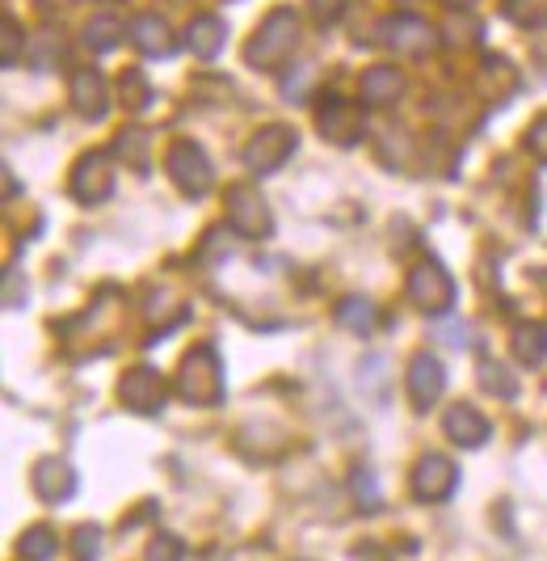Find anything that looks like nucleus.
Segmentation results:
<instances>
[{
  "instance_id": "f257e3e1",
  "label": "nucleus",
  "mask_w": 547,
  "mask_h": 561,
  "mask_svg": "<svg viewBox=\"0 0 547 561\" xmlns=\"http://www.w3.org/2000/svg\"><path fill=\"white\" fill-rule=\"evenodd\" d=\"M177 397L182 401H190V405H202V410H211L223 401L228 393V380H223V359H219V351L211 342H198L190 355L182 359L177 367Z\"/></svg>"
},
{
  "instance_id": "f03ea898",
  "label": "nucleus",
  "mask_w": 547,
  "mask_h": 561,
  "mask_svg": "<svg viewBox=\"0 0 547 561\" xmlns=\"http://www.w3.org/2000/svg\"><path fill=\"white\" fill-rule=\"evenodd\" d=\"M295 47H300V18H295V9H274L270 18L257 26V34L248 38L245 59L248 68H257V72H278L287 59L295 56Z\"/></svg>"
},
{
  "instance_id": "7ed1b4c3",
  "label": "nucleus",
  "mask_w": 547,
  "mask_h": 561,
  "mask_svg": "<svg viewBox=\"0 0 547 561\" xmlns=\"http://www.w3.org/2000/svg\"><path fill=\"white\" fill-rule=\"evenodd\" d=\"M455 485H459V469L442 451H426L409 473V490L417 503H446L455 494Z\"/></svg>"
},
{
  "instance_id": "20e7f679",
  "label": "nucleus",
  "mask_w": 547,
  "mask_h": 561,
  "mask_svg": "<svg viewBox=\"0 0 547 561\" xmlns=\"http://www.w3.org/2000/svg\"><path fill=\"white\" fill-rule=\"evenodd\" d=\"M168 178L177 182V191L190 198H202L216 186V169L207 161V152L194 140H177L168 148Z\"/></svg>"
},
{
  "instance_id": "39448f33",
  "label": "nucleus",
  "mask_w": 547,
  "mask_h": 561,
  "mask_svg": "<svg viewBox=\"0 0 547 561\" xmlns=\"http://www.w3.org/2000/svg\"><path fill=\"white\" fill-rule=\"evenodd\" d=\"M228 225H232L236 237H245V241H266L274 232V216H270V203L261 198V191L232 186L228 191Z\"/></svg>"
},
{
  "instance_id": "423d86ee",
  "label": "nucleus",
  "mask_w": 547,
  "mask_h": 561,
  "mask_svg": "<svg viewBox=\"0 0 547 561\" xmlns=\"http://www.w3.org/2000/svg\"><path fill=\"white\" fill-rule=\"evenodd\" d=\"M409 300L417 309H426L430 317H442V312H451L455 305V279L446 275V266L442 262H421V266H412L409 271Z\"/></svg>"
},
{
  "instance_id": "0eeeda50",
  "label": "nucleus",
  "mask_w": 547,
  "mask_h": 561,
  "mask_svg": "<svg viewBox=\"0 0 547 561\" xmlns=\"http://www.w3.org/2000/svg\"><path fill=\"white\" fill-rule=\"evenodd\" d=\"M295 131L291 127H282V123H274V127H261L253 140L245 144V169L253 178H270L278 169L287 165V157L295 152Z\"/></svg>"
},
{
  "instance_id": "6e6552de",
  "label": "nucleus",
  "mask_w": 547,
  "mask_h": 561,
  "mask_svg": "<svg viewBox=\"0 0 547 561\" xmlns=\"http://www.w3.org/2000/svg\"><path fill=\"white\" fill-rule=\"evenodd\" d=\"M118 397H123V405L127 410H136V414H161L164 401H168V385H164V376L156 367H131L123 380H118Z\"/></svg>"
},
{
  "instance_id": "1a4fd4ad",
  "label": "nucleus",
  "mask_w": 547,
  "mask_h": 561,
  "mask_svg": "<svg viewBox=\"0 0 547 561\" xmlns=\"http://www.w3.org/2000/svg\"><path fill=\"white\" fill-rule=\"evenodd\" d=\"M72 198L84 203V207H97L114 195V165H109L106 152H84L77 169H72Z\"/></svg>"
},
{
  "instance_id": "9d476101",
  "label": "nucleus",
  "mask_w": 547,
  "mask_h": 561,
  "mask_svg": "<svg viewBox=\"0 0 547 561\" xmlns=\"http://www.w3.org/2000/svg\"><path fill=\"white\" fill-rule=\"evenodd\" d=\"M380 43L392 47L396 56H430L438 47V34L421 18H387L380 22Z\"/></svg>"
},
{
  "instance_id": "9b49d317",
  "label": "nucleus",
  "mask_w": 547,
  "mask_h": 561,
  "mask_svg": "<svg viewBox=\"0 0 547 561\" xmlns=\"http://www.w3.org/2000/svg\"><path fill=\"white\" fill-rule=\"evenodd\" d=\"M316 127L325 131V140L333 144H358L362 140V131H366V118L358 111L354 102H341V98H325L321 102V111H316Z\"/></svg>"
},
{
  "instance_id": "f8f14e48",
  "label": "nucleus",
  "mask_w": 547,
  "mask_h": 561,
  "mask_svg": "<svg viewBox=\"0 0 547 561\" xmlns=\"http://www.w3.org/2000/svg\"><path fill=\"white\" fill-rule=\"evenodd\" d=\"M30 485H34V494H38L43 503H68V499L77 494V473H72L68 460L43 456V460L34 465V473H30Z\"/></svg>"
},
{
  "instance_id": "ddd939ff",
  "label": "nucleus",
  "mask_w": 547,
  "mask_h": 561,
  "mask_svg": "<svg viewBox=\"0 0 547 561\" xmlns=\"http://www.w3.org/2000/svg\"><path fill=\"white\" fill-rule=\"evenodd\" d=\"M446 389V371L430 351H417L409 359V397L417 410H430Z\"/></svg>"
},
{
  "instance_id": "4468645a",
  "label": "nucleus",
  "mask_w": 547,
  "mask_h": 561,
  "mask_svg": "<svg viewBox=\"0 0 547 561\" xmlns=\"http://www.w3.org/2000/svg\"><path fill=\"white\" fill-rule=\"evenodd\" d=\"M442 431L455 448H485V439L492 435L489 419L476 405H451L446 419H442Z\"/></svg>"
},
{
  "instance_id": "2eb2a0df",
  "label": "nucleus",
  "mask_w": 547,
  "mask_h": 561,
  "mask_svg": "<svg viewBox=\"0 0 547 561\" xmlns=\"http://www.w3.org/2000/svg\"><path fill=\"white\" fill-rule=\"evenodd\" d=\"M72 111L81 114V118H106L109 111V93H106V77L97 72V68H81L77 77H72Z\"/></svg>"
},
{
  "instance_id": "dca6fc26",
  "label": "nucleus",
  "mask_w": 547,
  "mask_h": 561,
  "mask_svg": "<svg viewBox=\"0 0 547 561\" xmlns=\"http://www.w3.org/2000/svg\"><path fill=\"white\" fill-rule=\"evenodd\" d=\"M131 43H136L143 56H173V34H168V22L156 18V13H139L131 22Z\"/></svg>"
},
{
  "instance_id": "f3484780",
  "label": "nucleus",
  "mask_w": 547,
  "mask_h": 561,
  "mask_svg": "<svg viewBox=\"0 0 547 561\" xmlns=\"http://www.w3.org/2000/svg\"><path fill=\"white\" fill-rule=\"evenodd\" d=\"M476 84H480V93L489 102H505L519 89V72H514V64L505 56H489L480 64V72H476Z\"/></svg>"
},
{
  "instance_id": "a211bd4d",
  "label": "nucleus",
  "mask_w": 547,
  "mask_h": 561,
  "mask_svg": "<svg viewBox=\"0 0 547 561\" xmlns=\"http://www.w3.org/2000/svg\"><path fill=\"white\" fill-rule=\"evenodd\" d=\"M358 93H362V102H371V106H387V102H396V98L405 93V72L380 64V68H371V72L362 77Z\"/></svg>"
},
{
  "instance_id": "6ab92c4d",
  "label": "nucleus",
  "mask_w": 547,
  "mask_h": 561,
  "mask_svg": "<svg viewBox=\"0 0 547 561\" xmlns=\"http://www.w3.org/2000/svg\"><path fill=\"white\" fill-rule=\"evenodd\" d=\"M510 351L522 367H539L547 359V325L544 321H522L514 325V337H510Z\"/></svg>"
},
{
  "instance_id": "aec40b11",
  "label": "nucleus",
  "mask_w": 547,
  "mask_h": 561,
  "mask_svg": "<svg viewBox=\"0 0 547 561\" xmlns=\"http://www.w3.org/2000/svg\"><path fill=\"white\" fill-rule=\"evenodd\" d=\"M223 43H228V26L219 22V18H194L190 26H186V47H190L198 59H216L223 51Z\"/></svg>"
},
{
  "instance_id": "412c9836",
  "label": "nucleus",
  "mask_w": 547,
  "mask_h": 561,
  "mask_svg": "<svg viewBox=\"0 0 547 561\" xmlns=\"http://www.w3.org/2000/svg\"><path fill=\"white\" fill-rule=\"evenodd\" d=\"M337 325H346L350 334H371L380 325V309L366 300V296H346L337 305Z\"/></svg>"
},
{
  "instance_id": "4be33fe9",
  "label": "nucleus",
  "mask_w": 547,
  "mask_h": 561,
  "mask_svg": "<svg viewBox=\"0 0 547 561\" xmlns=\"http://www.w3.org/2000/svg\"><path fill=\"white\" fill-rule=\"evenodd\" d=\"M476 380H480V389L492 397H501V401H510V397H519V380H514V371L505 364H497V359H480L476 364Z\"/></svg>"
},
{
  "instance_id": "5701e85b",
  "label": "nucleus",
  "mask_w": 547,
  "mask_h": 561,
  "mask_svg": "<svg viewBox=\"0 0 547 561\" xmlns=\"http://www.w3.org/2000/svg\"><path fill=\"white\" fill-rule=\"evenodd\" d=\"M123 34H131V30L123 26L114 13H97V18L84 26V47H89V51H109V47H118Z\"/></svg>"
},
{
  "instance_id": "b1692460",
  "label": "nucleus",
  "mask_w": 547,
  "mask_h": 561,
  "mask_svg": "<svg viewBox=\"0 0 547 561\" xmlns=\"http://www.w3.org/2000/svg\"><path fill=\"white\" fill-rule=\"evenodd\" d=\"M358 389L362 397H371V401H387V355H366L362 364H358Z\"/></svg>"
},
{
  "instance_id": "393cba45",
  "label": "nucleus",
  "mask_w": 547,
  "mask_h": 561,
  "mask_svg": "<svg viewBox=\"0 0 547 561\" xmlns=\"http://www.w3.org/2000/svg\"><path fill=\"white\" fill-rule=\"evenodd\" d=\"M26 59L38 68V72H47V68H55V64L63 59V38L51 34V30L34 34V38H30V47H26Z\"/></svg>"
},
{
  "instance_id": "a878e982",
  "label": "nucleus",
  "mask_w": 547,
  "mask_h": 561,
  "mask_svg": "<svg viewBox=\"0 0 547 561\" xmlns=\"http://www.w3.org/2000/svg\"><path fill=\"white\" fill-rule=\"evenodd\" d=\"M501 13L522 30H535L547 22V0H501Z\"/></svg>"
},
{
  "instance_id": "bb28decb",
  "label": "nucleus",
  "mask_w": 547,
  "mask_h": 561,
  "mask_svg": "<svg viewBox=\"0 0 547 561\" xmlns=\"http://www.w3.org/2000/svg\"><path fill=\"white\" fill-rule=\"evenodd\" d=\"M118 93H123V106L127 111H148V102H152V84H148V77L139 72V68H127L123 72V81H118Z\"/></svg>"
},
{
  "instance_id": "cd10ccee",
  "label": "nucleus",
  "mask_w": 547,
  "mask_h": 561,
  "mask_svg": "<svg viewBox=\"0 0 547 561\" xmlns=\"http://www.w3.org/2000/svg\"><path fill=\"white\" fill-rule=\"evenodd\" d=\"M55 549H59V536H55V528H47V524H38V528H30V533L22 536V558L26 561H51Z\"/></svg>"
},
{
  "instance_id": "c85d7f7f",
  "label": "nucleus",
  "mask_w": 547,
  "mask_h": 561,
  "mask_svg": "<svg viewBox=\"0 0 547 561\" xmlns=\"http://www.w3.org/2000/svg\"><path fill=\"white\" fill-rule=\"evenodd\" d=\"M350 490H354V499L362 511H380L383 506V494H380V481L371 469H354V478H350Z\"/></svg>"
},
{
  "instance_id": "c756f323",
  "label": "nucleus",
  "mask_w": 547,
  "mask_h": 561,
  "mask_svg": "<svg viewBox=\"0 0 547 561\" xmlns=\"http://www.w3.org/2000/svg\"><path fill=\"white\" fill-rule=\"evenodd\" d=\"M114 152L123 157V161H131L136 169L148 165V131H123L118 140H114Z\"/></svg>"
},
{
  "instance_id": "7c9ffc66",
  "label": "nucleus",
  "mask_w": 547,
  "mask_h": 561,
  "mask_svg": "<svg viewBox=\"0 0 547 561\" xmlns=\"http://www.w3.org/2000/svg\"><path fill=\"white\" fill-rule=\"evenodd\" d=\"M72 558H77V561H97V558H102V528L81 524V528L72 533Z\"/></svg>"
},
{
  "instance_id": "2f4dec72",
  "label": "nucleus",
  "mask_w": 547,
  "mask_h": 561,
  "mask_svg": "<svg viewBox=\"0 0 547 561\" xmlns=\"http://www.w3.org/2000/svg\"><path fill=\"white\" fill-rule=\"evenodd\" d=\"M186 558V540L173 533H156L148 545V561H182Z\"/></svg>"
},
{
  "instance_id": "473e14b6",
  "label": "nucleus",
  "mask_w": 547,
  "mask_h": 561,
  "mask_svg": "<svg viewBox=\"0 0 547 561\" xmlns=\"http://www.w3.org/2000/svg\"><path fill=\"white\" fill-rule=\"evenodd\" d=\"M22 43H26V34H22V26H18L13 18H4V38H0V59H4V64H18V56H22Z\"/></svg>"
},
{
  "instance_id": "72a5a7b5",
  "label": "nucleus",
  "mask_w": 547,
  "mask_h": 561,
  "mask_svg": "<svg viewBox=\"0 0 547 561\" xmlns=\"http://www.w3.org/2000/svg\"><path fill=\"white\" fill-rule=\"evenodd\" d=\"M26 296H30V287L22 283V275H18V271H9V275H4V309H22V305H26Z\"/></svg>"
},
{
  "instance_id": "f704fd0d",
  "label": "nucleus",
  "mask_w": 547,
  "mask_h": 561,
  "mask_svg": "<svg viewBox=\"0 0 547 561\" xmlns=\"http://www.w3.org/2000/svg\"><path fill=\"white\" fill-rule=\"evenodd\" d=\"M526 148H531L539 161H547V114H539V118L531 123V131H526Z\"/></svg>"
},
{
  "instance_id": "c9c22d12",
  "label": "nucleus",
  "mask_w": 547,
  "mask_h": 561,
  "mask_svg": "<svg viewBox=\"0 0 547 561\" xmlns=\"http://www.w3.org/2000/svg\"><path fill=\"white\" fill-rule=\"evenodd\" d=\"M341 13H346V0H312V18H316L321 26H333Z\"/></svg>"
},
{
  "instance_id": "e433bc0d",
  "label": "nucleus",
  "mask_w": 547,
  "mask_h": 561,
  "mask_svg": "<svg viewBox=\"0 0 547 561\" xmlns=\"http://www.w3.org/2000/svg\"><path fill=\"white\" fill-rule=\"evenodd\" d=\"M438 337H442L446 346H455V351L472 346V330H467L464 321H451V325H442V330H438Z\"/></svg>"
},
{
  "instance_id": "4c0bfd02",
  "label": "nucleus",
  "mask_w": 547,
  "mask_h": 561,
  "mask_svg": "<svg viewBox=\"0 0 547 561\" xmlns=\"http://www.w3.org/2000/svg\"><path fill=\"white\" fill-rule=\"evenodd\" d=\"M476 38H480V26L472 18L467 22H459V18L451 22V43H476Z\"/></svg>"
},
{
  "instance_id": "58836bf2",
  "label": "nucleus",
  "mask_w": 547,
  "mask_h": 561,
  "mask_svg": "<svg viewBox=\"0 0 547 561\" xmlns=\"http://www.w3.org/2000/svg\"><path fill=\"white\" fill-rule=\"evenodd\" d=\"M446 4H472V0H446Z\"/></svg>"
}]
</instances>
